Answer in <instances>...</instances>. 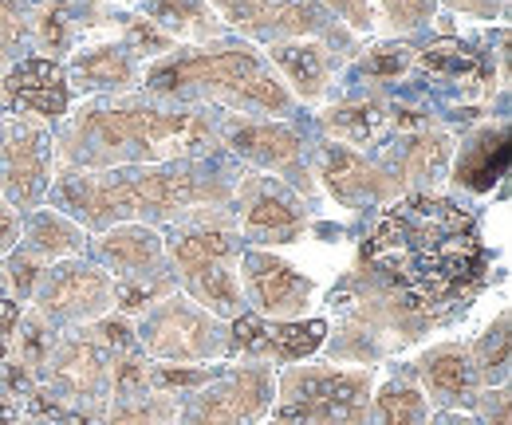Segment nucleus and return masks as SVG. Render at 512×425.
I'll use <instances>...</instances> for the list:
<instances>
[{
	"label": "nucleus",
	"instance_id": "obj_4",
	"mask_svg": "<svg viewBox=\"0 0 512 425\" xmlns=\"http://www.w3.org/2000/svg\"><path fill=\"white\" fill-rule=\"evenodd\" d=\"M146 91L154 99H209L229 107L233 115H260V119H284L292 115L296 99L284 87V79L272 71V63L256 52L253 44L221 40L205 48H182L178 56L154 60L146 71Z\"/></svg>",
	"mask_w": 512,
	"mask_h": 425
},
{
	"label": "nucleus",
	"instance_id": "obj_3",
	"mask_svg": "<svg viewBox=\"0 0 512 425\" xmlns=\"http://www.w3.org/2000/svg\"><path fill=\"white\" fill-rule=\"evenodd\" d=\"M217 142V126L201 107L111 95L87 103L56 138L67 170H119L201 158Z\"/></svg>",
	"mask_w": 512,
	"mask_h": 425
},
{
	"label": "nucleus",
	"instance_id": "obj_9",
	"mask_svg": "<svg viewBox=\"0 0 512 425\" xmlns=\"http://www.w3.org/2000/svg\"><path fill=\"white\" fill-rule=\"evenodd\" d=\"M217 138L245 162L276 174L280 182L312 197V170L304 154V130L284 119H253V115H229L217 126Z\"/></svg>",
	"mask_w": 512,
	"mask_h": 425
},
{
	"label": "nucleus",
	"instance_id": "obj_28",
	"mask_svg": "<svg viewBox=\"0 0 512 425\" xmlns=\"http://www.w3.org/2000/svg\"><path fill=\"white\" fill-rule=\"evenodd\" d=\"M371 425H426L430 422V402L410 378H390L371 394Z\"/></svg>",
	"mask_w": 512,
	"mask_h": 425
},
{
	"label": "nucleus",
	"instance_id": "obj_41",
	"mask_svg": "<svg viewBox=\"0 0 512 425\" xmlns=\"http://www.w3.org/2000/svg\"><path fill=\"white\" fill-rule=\"evenodd\" d=\"M473 410H481L485 425H509V410H512L509 390H505V386H489V390H481Z\"/></svg>",
	"mask_w": 512,
	"mask_h": 425
},
{
	"label": "nucleus",
	"instance_id": "obj_23",
	"mask_svg": "<svg viewBox=\"0 0 512 425\" xmlns=\"http://www.w3.org/2000/svg\"><path fill=\"white\" fill-rule=\"evenodd\" d=\"M67 87L75 91H107V95H127L130 87L142 79L138 60L127 52V44H95L71 56Z\"/></svg>",
	"mask_w": 512,
	"mask_h": 425
},
{
	"label": "nucleus",
	"instance_id": "obj_30",
	"mask_svg": "<svg viewBox=\"0 0 512 425\" xmlns=\"http://www.w3.org/2000/svg\"><path fill=\"white\" fill-rule=\"evenodd\" d=\"M103 425H178V398L170 394L111 398L103 406Z\"/></svg>",
	"mask_w": 512,
	"mask_h": 425
},
{
	"label": "nucleus",
	"instance_id": "obj_16",
	"mask_svg": "<svg viewBox=\"0 0 512 425\" xmlns=\"http://www.w3.org/2000/svg\"><path fill=\"white\" fill-rule=\"evenodd\" d=\"M0 91H4L8 111L24 115V119L60 122L67 115V103H71L64 63L48 60V56H24V60L8 63Z\"/></svg>",
	"mask_w": 512,
	"mask_h": 425
},
{
	"label": "nucleus",
	"instance_id": "obj_31",
	"mask_svg": "<svg viewBox=\"0 0 512 425\" xmlns=\"http://www.w3.org/2000/svg\"><path fill=\"white\" fill-rule=\"evenodd\" d=\"M174 276L154 268V272H134V276H115V307L119 315H142L166 296H174Z\"/></svg>",
	"mask_w": 512,
	"mask_h": 425
},
{
	"label": "nucleus",
	"instance_id": "obj_44",
	"mask_svg": "<svg viewBox=\"0 0 512 425\" xmlns=\"http://www.w3.org/2000/svg\"><path fill=\"white\" fill-rule=\"evenodd\" d=\"M453 12L477 16V20H497L505 12V0H446Z\"/></svg>",
	"mask_w": 512,
	"mask_h": 425
},
{
	"label": "nucleus",
	"instance_id": "obj_15",
	"mask_svg": "<svg viewBox=\"0 0 512 425\" xmlns=\"http://www.w3.org/2000/svg\"><path fill=\"white\" fill-rule=\"evenodd\" d=\"M241 292L264 319H300L312 304V276L292 268L268 248H241Z\"/></svg>",
	"mask_w": 512,
	"mask_h": 425
},
{
	"label": "nucleus",
	"instance_id": "obj_10",
	"mask_svg": "<svg viewBox=\"0 0 512 425\" xmlns=\"http://www.w3.org/2000/svg\"><path fill=\"white\" fill-rule=\"evenodd\" d=\"M221 24L253 36V40H323L339 32L335 16L323 8L320 0H205Z\"/></svg>",
	"mask_w": 512,
	"mask_h": 425
},
{
	"label": "nucleus",
	"instance_id": "obj_27",
	"mask_svg": "<svg viewBox=\"0 0 512 425\" xmlns=\"http://www.w3.org/2000/svg\"><path fill=\"white\" fill-rule=\"evenodd\" d=\"M146 20L158 24L174 44L190 40V44H209L225 32V24L217 20V12L205 0H150L146 4Z\"/></svg>",
	"mask_w": 512,
	"mask_h": 425
},
{
	"label": "nucleus",
	"instance_id": "obj_20",
	"mask_svg": "<svg viewBox=\"0 0 512 425\" xmlns=\"http://www.w3.org/2000/svg\"><path fill=\"white\" fill-rule=\"evenodd\" d=\"M449 174L453 185L465 193H493V185L509 174V122L477 126L449 162Z\"/></svg>",
	"mask_w": 512,
	"mask_h": 425
},
{
	"label": "nucleus",
	"instance_id": "obj_7",
	"mask_svg": "<svg viewBox=\"0 0 512 425\" xmlns=\"http://www.w3.org/2000/svg\"><path fill=\"white\" fill-rule=\"evenodd\" d=\"M134 335H138V351L154 363L197 366L225 355L229 323L209 315L201 304H193L190 296L174 292L162 304L142 311V323L134 327Z\"/></svg>",
	"mask_w": 512,
	"mask_h": 425
},
{
	"label": "nucleus",
	"instance_id": "obj_1",
	"mask_svg": "<svg viewBox=\"0 0 512 425\" xmlns=\"http://www.w3.org/2000/svg\"><path fill=\"white\" fill-rule=\"evenodd\" d=\"M477 213L442 193L390 201L363 244V264L422 315L461 304L489 276Z\"/></svg>",
	"mask_w": 512,
	"mask_h": 425
},
{
	"label": "nucleus",
	"instance_id": "obj_45",
	"mask_svg": "<svg viewBox=\"0 0 512 425\" xmlns=\"http://www.w3.org/2000/svg\"><path fill=\"white\" fill-rule=\"evenodd\" d=\"M426 425H477L469 414H438L434 422H426Z\"/></svg>",
	"mask_w": 512,
	"mask_h": 425
},
{
	"label": "nucleus",
	"instance_id": "obj_46",
	"mask_svg": "<svg viewBox=\"0 0 512 425\" xmlns=\"http://www.w3.org/2000/svg\"><path fill=\"white\" fill-rule=\"evenodd\" d=\"M16 425H56V422H48V418H28V422H16Z\"/></svg>",
	"mask_w": 512,
	"mask_h": 425
},
{
	"label": "nucleus",
	"instance_id": "obj_36",
	"mask_svg": "<svg viewBox=\"0 0 512 425\" xmlns=\"http://www.w3.org/2000/svg\"><path fill=\"white\" fill-rule=\"evenodd\" d=\"M32 36H36V44H40V52H44L48 60H60L67 48H71V20H67L64 8H52V4H48V8L36 16Z\"/></svg>",
	"mask_w": 512,
	"mask_h": 425
},
{
	"label": "nucleus",
	"instance_id": "obj_29",
	"mask_svg": "<svg viewBox=\"0 0 512 425\" xmlns=\"http://www.w3.org/2000/svg\"><path fill=\"white\" fill-rule=\"evenodd\" d=\"M509 311H501L489 327H485V335L469 347V359H473V370H477V382H481V390H489V386H505L509 382Z\"/></svg>",
	"mask_w": 512,
	"mask_h": 425
},
{
	"label": "nucleus",
	"instance_id": "obj_47",
	"mask_svg": "<svg viewBox=\"0 0 512 425\" xmlns=\"http://www.w3.org/2000/svg\"><path fill=\"white\" fill-rule=\"evenodd\" d=\"M0 115H8V103H4V91H0Z\"/></svg>",
	"mask_w": 512,
	"mask_h": 425
},
{
	"label": "nucleus",
	"instance_id": "obj_11",
	"mask_svg": "<svg viewBox=\"0 0 512 425\" xmlns=\"http://www.w3.org/2000/svg\"><path fill=\"white\" fill-rule=\"evenodd\" d=\"M52 166L56 138L48 126L16 119L0 130V197L12 209H40L52 189Z\"/></svg>",
	"mask_w": 512,
	"mask_h": 425
},
{
	"label": "nucleus",
	"instance_id": "obj_21",
	"mask_svg": "<svg viewBox=\"0 0 512 425\" xmlns=\"http://www.w3.org/2000/svg\"><path fill=\"white\" fill-rule=\"evenodd\" d=\"M276 75H284V87L292 91V99L304 103H320L331 83V67L335 52L323 40H276L268 44V56Z\"/></svg>",
	"mask_w": 512,
	"mask_h": 425
},
{
	"label": "nucleus",
	"instance_id": "obj_39",
	"mask_svg": "<svg viewBox=\"0 0 512 425\" xmlns=\"http://www.w3.org/2000/svg\"><path fill=\"white\" fill-rule=\"evenodd\" d=\"M28 36V4L24 0H0V52L12 56V48Z\"/></svg>",
	"mask_w": 512,
	"mask_h": 425
},
{
	"label": "nucleus",
	"instance_id": "obj_8",
	"mask_svg": "<svg viewBox=\"0 0 512 425\" xmlns=\"http://www.w3.org/2000/svg\"><path fill=\"white\" fill-rule=\"evenodd\" d=\"M276 406V374L264 363L217 370L186 394L178 425H260Z\"/></svg>",
	"mask_w": 512,
	"mask_h": 425
},
{
	"label": "nucleus",
	"instance_id": "obj_19",
	"mask_svg": "<svg viewBox=\"0 0 512 425\" xmlns=\"http://www.w3.org/2000/svg\"><path fill=\"white\" fill-rule=\"evenodd\" d=\"M418 390L430 406H438L442 414H465L477 406V394H481V382H477V370L469 359V347L461 343H438L430 347L418 363Z\"/></svg>",
	"mask_w": 512,
	"mask_h": 425
},
{
	"label": "nucleus",
	"instance_id": "obj_42",
	"mask_svg": "<svg viewBox=\"0 0 512 425\" xmlns=\"http://www.w3.org/2000/svg\"><path fill=\"white\" fill-rule=\"evenodd\" d=\"M16 323H20V304L8 300V296H0V363H8V355H12Z\"/></svg>",
	"mask_w": 512,
	"mask_h": 425
},
{
	"label": "nucleus",
	"instance_id": "obj_33",
	"mask_svg": "<svg viewBox=\"0 0 512 425\" xmlns=\"http://www.w3.org/2000/svg\"><path fill=\"white\" fill-rule=\"evenodd\" d=\"M75 335H79V339H87V343H95V347H99V351H107L111 359L138 351V335H134L130 315H111V311H107V315H99V319L83 323Z\"/></svg>",
	"mask_w": 512,
	"mask_h": 425
},
{
	"label": "nucleus",
	"instance_id": "obj_2",
	"mask_svg": "<svg viewBox=\"0 0 512 425\" xmlns=\"http://www.w3.org/2000/svg\"><path fill=\"white\" fill-rule=\"evenodd\" d=\"M52 201L60 213L91 233H107L127 221H186L193 213L229 209L237 174L221 162L182 158L158 166H119V170H67L52 178Z\"/></svg>",
	"mask_w": 512,
	"mask_h": 425
},
{
	"label": "nucleus",
	"instance_id": "obj_48",
	"mask_svg": "<svg viewBox=\"0 0 512 425\" xmlns=\"http://www.w3.org/2000/svg\"><path fill=\"white\" fill-rule=\"evenodd\" d=\"M0 288H4V272H0Z\"/></svg>",
	"mask_w": 512,
	"mask_h": 425
},
{
	"label": "nucleus",
	"instance_id": "obj_5",
	"mask_svg": "<svg viewBox=\"0 0 512 425\" xmlns=\"http://www.w3.org/2000/svg\"><path fill=\"white\" fill-rule=\"evenodd\" d=\"M166 256L174 260V272L182 276L193 304H201L217 319L245 315L241 292V233L225 209L193 213L186 221H174V233L166 241Z\"/></svg>",
	"mask_w": 512,
	"mask_h": 425
},
{
	"label": "nucleus",
	"instance_id": "obj_22",
	"mask_svg": "<svg viewBox=\"0 0 512 425\" xmlns=\"http://www.w3.org/2000/svg\"><path fill=\"white\" fill-rule=\"evenodd\" d=\"M414 63H418L426 75L457 83V87L469 91V95H493V79H497L493 67H489V60H485L473 44H465V40L442 36V40H434L430 48L414 52Z\"/></svg>",
	"mask_w": 512,
	"mask_h": 425
},
{
	"label": "nucleus",
	"instance_id": "obj_14",
	"mask_svg": "<svg viewBox=\"0 0 512 425\" xmlns=\"http://www.w3.org/2000/svg\"><path fill=\"white\" fill-rule=\"evenodd\" d=\"M327 319H264V315H237L229 319L225 355H245L249 363H304L327 343Z\"/></svg>",
	"mask_w": 512,
	"mask_h": 425
},
{
	"label": "nucleus",
	"instance_id": "obj_38",
	"mask_svg": "<svg viewBox=\"0 0 512 425\" xmlns=\"http://www.w3.org/2000/svg\"><path fill=\"white\" fill-rule=\"evenodd\" d=\"M379 4H383L386 20H390L394 28L414 32V28H422V24L434 20V4H438V0H379Z\"/></svg>",
	"mask_w": 512,
	"mask_h": 425
},
{
	"label": "nucleus",
	"instance_id": "obj_6",
	"mask_svg": "<svg viewBox=\"0 0 512 425\" xmlns=\"http://www.w3.org/2000/svg\"><path fill=\"white\" fill-rule=\"evenodd\" d=\"M371 394V366H288L276 378V414L268 425H367Z\"/></svg>",
	"mask_w": 512,
	"mask_h": 425
},
{
	"label": "nucleus",
	"instance_id": "obj_24",
	"mask_svg": "<svg viewBox=\"0 0 512 425\" xmlns=\"http://www.w3.org/2000/svg\"><path fill=\"white\" fill-rule=\"evenodd\" d=\"M99 260L107 268H115V276H134V272H154L166 260V241L154 225L127 221V225H111L99 241Z\"/></svg>",
	"mask_w": 512,
	"mask_h": 425
},
{
	"label": "nucleus",
	"instance_id": "obj_35",
	"mask_svg": "<svg viewBox=\"0 0 512 425\" xmlns=\"http://www.w3.org/2000/svg\"><path fill=\"white\" fill-rule=\"evenodd\" d=\"M123 44L134 60H166L174 52V40L158 24H150L146 16H134L123 24Z\"/></svg>",
	"mask_w": 512,
	"mask_h": 425
},
{
	"label": "nucleus",
	"instance_id": "obj_18",
	"mask_svg": "<svg viewBox=\"0 0 512 425\" xmlns=\"http://www.w3.org/2000/svg\"><path fill=\"white\" fill-rule=\"evenodd\" d=\"M316 178L347 209L379 205V201H386L394 193V185H390L383 166L375 158H367L363 150L343 146V142H323L320 158H316Z\"/></svg>",
	"mask_w": 512,
	"mask_h": 425
},
{
	"label": "nucleus",
	"instance_id": "obj_25",
	"mask_svg": "<svg viewBox=\"0 0 512 425\" xmlns=\"http://www.w3.org/2000/svg\"><path fill=\"white\" fill-rule=\"evenodd\" d=\"M327 134H335V142L343 146H379L386 134L394 130V107L383 103L379 95H367V99H351V103H339L323 115Z\"/></svg>",
	"mask_w": 512,
	"mask_h": 425
},
{
	"label": "nucleus",
	"instance_id": "obj_12",
	"mask_svg": "<svg viewBox=\"0 0 512 425\" xmlns=\"http://www.w3.org/2000/svg\"><path fill=\"white\" fill-rule=\"evenodd\" d=\"M237 233L249 248L292 244L308 229V197L280 178H241L237 193Z\"/></svg>",
	"mask_w": 512,
	"mask_h": 425
},
{
	"label": "nucleus",
	"instance_id": "obj_17",
	"mask_svg": "<svg viewBox=\"0 0 512 425\" xmlns=\"http://www.w3.org/2000/svg\"><path fill=\"white\" fill-rule=\"evenodd\" d=\"M386 170V178L398 189L410 193H434V185L449 174L453 162V138L438 126H422V130H406L398 134V142H390L383 158H375Z\"/></svg>",
	"mask_w": 512,
	"mask_h": 425
},
{
	"label": "nucleus",
	"instance_id": "obj_32",
	"mask_svg": "<svg viewBox=\"0 0 512 425\" xmlns=\"http://www.w3.org/2000/svg\"><path fill=\"white\" fill-rule=\"evenodd\" d=\"M56 343H60V331H56L40 311H20V323H16V335H12L16 363L28 366L32 374H40L44 363L52 359Z\"/></svg>",
	"mask_w": 512,
	"mask_h": 425
},
{
	"label": "nucleus",
	"instance_id": "obj_40",
	"mask_svg": "<svg viewBox=\"0 0 512 425\" xmlns=\"http://www.w3.org/2000/svg\"><path fill=\"white\" fill-rule=\"evenodd\" d=\"M335 20H343L347 28H355V32H371L375 28V8H371V0H327L323 4Z\"/></svg>",
	"mask_w": 512,
	"mask_h": 425
},
{
	"label": "nucleus",
	"instance_id": "obj_43",
	"mask_svg": "<svg viewBox=\"0 0 512 425\" xmlns=\"http://www.w3.org/2000/svg\"><path fill=\"white\" fill-rule=\"evenodd\" d=\"M20 233H24V221L20 213L0 197V256H8L16 244H20Z\"/></svg>",
	"mask_w": 512,
	"mask_h": 425
},
{
	"label": "nucleus",
	"instance_id": "obj_13",
	"mask_svg": "<svg viewBox=\"0 0 512 425\" xmlns=\"http://www.w3.org/2000/svg\"><path fill=\"white\" fill-rule=\"evenodd\" d=\"M36 311L60 331V327H83L99 315H107L115 307V280L87 264L83 256L52 264V272H44L40 288H36Z\"/></svg>",
	"mask_w": 512,
	"mask_h": 425
},
{
	"label": "nucleus",
	"instance_id": "obj_26",
	"mask_svg": "<svg viewBox=\"0 0 512 425\" xmlns=\"http://www.w3.org/2000/svg\"><path fill=\"white\" fill-rule=\"evenodd\" d=\"M87 244V229L64 217L60 209H36L24 221L20 233V248L32 252L40 264H60V260H75Z\"/></svg>",
	"mask_w": 512,
	"mask_h": 425
},
{
	"label": "nucleus",
	"instance_id": "obj_34",
	"mask_svg": "<svg viewBox=\"0 0 512 425\" xmlns=\"http://www.w3.org/2000/svg\"><path fill=\"white\" fill-rule=\"evenodd\" d=\"M410 67H414V48H410V44H394V40L375 44V48L363 56V63H359V71H363L367 79H375V83H394V79H402Z\"/></svg>",
	"mask_w": 512,
	"mask_h": 425
},
{
	"label": "nucleus",
	"instance_id": "obj_37",
	"mask_svg": "<svg viewBox=\"0 0 512 425\" xmlns=\"http://www.w3.org/2000/svg\"><path fill=\"white\" fill-rule=\"evenodd\" d=\"M44 264L32 256V252H24L20 244L8 252V268H4V284H12L16 288V296L20 300H32L36 296V288H40V280H44V272H40Z\"/></svg>",
	"mask_w": 512,
	"mask_h": 425
}]
</instances>
